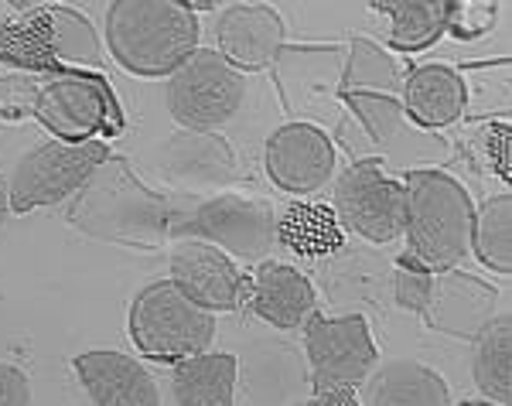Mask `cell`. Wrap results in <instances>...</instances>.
Masks as SVG:
<instances>
[{
	"mask_svg": "<svg viewBox=\"0 0 512 406\" xmlns=\"http://www.w3.org/2000/svg\"><path fill=\"white\" fill-rule=\"evenodd\" d=\"M492 18H495V4H475V0H458V4H451L448 28L458 38H475V35H482V31L492 28Z\"/></svg>",
	"mask_w": 512,
	"mask_h": 406,
	"instance_id": "cell-28",
	"label": "cell"
},
{
	"mask_svg": "<svg viewBox=\"0 0 512 406\" xmlns=\"http://www.w3.org/2000/svg\"><path fill=\"white\" fill-rule=\"evenodd\" d=\"M304 348H308L315 393L355 389L376 369V342L359 314L325 318L315 311L304 321Z\"/></svg>",
	"mask_w": 512,
	"mask_h": 406,
	"instance_id": "cell-9",
	"label": "cell"
},
{
	"mask_svg": "<svg viewBox=\"0 0 512 406\" xmlns=\"http://www.w3.org/2000/svg\"><path fill=\"white\" fill-rule=\"evenodd\" d=\"M277 239L297 256H308V260H321V256H332L342 250L345 229L338 226L335 212L328 205H287L284 215L277 222Z\"/></svg>",
	"mask_w": 512,
	"mask_h": 406,
	"instance_id": "cell-21",
	"label": "cell"
},
{
	"mask_svg": "<svg viewBox=\"0 0 512 406\" xmlns=\"http://www.w3.org/2000/svg\"><path fill=\"white\" fill-rule=\"evenodd\" d=\"M246 79L219 52L198 48L168 76V110L188 130H219L239 113Z\"/></svg>",
	"mask_w": 512,
	"mask_h": 406,
	"instance_id": "cell-6",
	"label": "cell"
},
{
	"mask_svg": "<svg viewBox=\"0 0 512 406\" xmlns=\"http://www.w3.org/2000/svg\"><path fill=\"white\" fill-rule=\"evenodd\" d=\"M349 99L352 113L362 120V127L369 130V137L376 140L383 151H393L396 154V144L407 140V123H403V106L396 103L393 96H376V93H345Z\"/></svg>",
	"mask_w": 512,
	"mask_h": 406,
	"instance_id": "cell-26",
	"label": "cell"
},
{
	"mask_svg": "<svg viewBox=\"0 0 512 406\" xmlns=\"http://www.w3.org/2000/svg\"><path fill=\"white\" fill-rule=\"evenodd\" d=\"M0 406H31L28 376L11 362H0Z\"/></svg>",
	"mask_w": 512,
	"mask_h": 406,
	"instance_id": "cell-29",
	"label": "cell"
},
{
	"mask_svg": "<svg viewBox=\"0 0 512 406\" xmlns=\"http://www.w3.org/2000/svg\"><path fill=\"white\" fill-rule=\"evenodd\" d=\"M495 311V290L478 284L472 277H461V273H448V277H434V294L427 304V318L434 328L451 331V335L472 338L482 335L492 321Z\"/></svg>",
	"mask_w": 512,
	"mask_h": 406,
	"instance_id": "cell-18",
	"label": "cell"
},
{
	"mask_svg": "<svg viewBox=\"0 0 512 406\" xmlns=\"http://www.w3.org/2000/svg\"><path fill=\"white\" fill-rule=\"evenodd\" d=\"M202 24L181 0H113L106 7L110 55L134 76H171L198 52Z\"/></svg>",
	"mask_w": 512,
	"mask_h": 406,
	"instance_id": "cell-1",
	"label": "cell"
},
{
	"mask_svg": "<svg viewBox=\"0 0 512 406\" xmlns=\"http://www.w3.org/2000/svg\"><path fill=\"white\" fill-rule=\"evenodd\" d=\"M76 376L96 406H161V389L137 359L123 352H82L76 355Z\"/></svg>",
	"mask_w": 512,
	"mask_h": 406,
	"instance_id": "cell-13",
	"label": "cell"
},
{
	"mask_svg": "<svg viewBox=\"0 0 512 406\" xmlns=\"http://www.w3.org/2000/svg\"><path fill=\"white\" fill-rule=\"evenodd\" d=\"M110 161V147L103 140H52L38 151L24 154L14 168L7 192H11V212H31L41 205H55L72 192H79L93 174Z\"/></svg>",
	"mask_w": 512,
	"mask_h": 406,
	"instance_id": "cell-7",
	"label": "cell"
},
{
	"mask_svg": "<svg viewBox=\"0 0 512 406\" xmlns=\"http://www.w3.org/2000/svg\"><path fill=\"white\" fill-rule=\"evenodd\" d=\"M400 86V69L390 55L379 45L366 38L352 41V58H349V72H345V93H366L376 89V96H393V89Z\"/></svg>",
	"mask_w": 512,
	"mask_h": 406,
	"instance_id": "cell-25",
	"label": "cell"
},
{
	"mask_svg": "<svg viewBox=\"0 0 512 406\" xmlns=\"http://www.w3.org/2000/svg\"><path fill=\"white\" fill-rule=\"evenodd\" d=\"M362 406H451L441 372L414 359H390L366 376Z\"/></svg>",
	"mask_w": 512,
	"mask_h": 406,
	"instance_id": "cell-16",
	"label": "cell"
},
{
	"mask_svg": "<svg viewBox=\"0 0 512 406\" xmlns=\"http://www.w3.org/2000/svg\"><path fill=\"white\" fill-rule=\"evenodd\" d=\"M407 192V222L414 263L424 270H451L472 250V195L444 171H410L403 181Z\"/></svg>",
	"mask_w": 512,
	"mask_h": 406,
	"instance_id": "cell-2",
	"label": "cell"
},
{
	"mask_svg": "<svg viewBox=\"0 0 512 406\" xmlns=\"http://www.w3.org/2000/svg\"><path fill=\"white\" fill-rule=\"evenodd\" d=\"M219 55L236 69H263L280 55L284 18L267 4H233L216 24Z\"/></svg>",
	"mask_w": 512,
	"mask_h": 406,
	"instance_id": "cell-14",
	"label": "cell"
},
{
	"mask_svg": "<svg viewBox=\"0 0 512 406\" xmlns=\"http://www.w3.org/2000/svg\"><path fill=\"white\" fill-rule=\"evenodd\" d=\"M7 212H11V192H7V181L0 178V226H4Z\"/></svg>",
	"mask_w": 512,
	"mask_h": 406,
	"instance_id": "cell-32",
	"label": "cell"
},
{
	"mask_svg": "<svg viewBox=\"0 0 512 406\" xmlns=\"http://www.w3.org/2000/svg\"><path fill=\"white\" fill-rule=\"evenodd\" d=\"M35 116L55 134V140H93V134H117L123 116L110 82L99 72H59L38 89Z\"/></svg>",
	"mask_w": 512,
	"mask_h": 406,
	"instance_id": "cell-8",
	"label": "cell"
},
{
	"mask_svg": "<svg viewBox=\"0 0 512 406\" xmlns=\"http://www.w3.org/2000/svg\"><path fill=\"white\" fill-rule=\"evenodd\" d=\"M472 376L485 400L509 406L512 400V325L506 314L489 321V328L478 335Z\"/></svg>",
	"mask_w": 512,
	"mask_h": 406,
	"instance_id": "cell-22",
	"label": "cell"
},
{
	"mask_svg": "<svg viewBox=\"0 0 512 406\" xmlns=\"http://www.w3.org/2000/svg\"><path fill=\"white\" fill-rule=\"evenodd\" d=\"M485 147H489V161H492L495 174L509 185L512 181V137H509L506 123H495L489 130V137H485Z\"/></svg>",
	"mask_w": 512,
	"mask_h": 406,
	"instance_id": "cell-30",
	"label": "cell"
},
{
	"mask_svg": "<svg viewBox=\"0 0 512 406\" xmlns=\"http://www.w3.org/2000/svg\"><path fill=\"white\" fill-rule=\"evenodd\" d=\"M168 168L185 181L229 178L233 174V154L216 137L185 134L168 144Z\"/></svg>",
	"mask_w": 512,
	"mask_h": 406,
	"instance_id": "cell-24",
	"label": "cell"
},
{
	"mask_svg": "<svg viewBox=\"0 0 512 406\" xmlns=\"http://www.w3.org/2000/svg\"><path fill=\"white\" fill-rule=\"evenodd\" d=\"M130 338L137 352L158 362H181L202 355L216 338V314L161 280L144 287L130 304Z\"/></svg>",
	"mask_w": 512,
	"mask_h": 406,
	"instance_id": "cell-4",
	"label": "cell"
},
{
	"mask_svg": "<svg viewBox=\"0 0 512 406\" xmlns=\"http://www.w3.org/2000/svg\"><path fill=\"white\" fill-rule=\"evenodd\" d=\"M403 113L417 127L437 130L458 120L468 106V86L448 65H424L403 82Z\"/></svg>",
	"mask_w": 512,
	"mask_h": 406,
	"instance_id": "cell-17",
	"label": "cell"
},
{
	"mask_svg": "<svg viewBox=\"0 0 512 406\" xmlns=\"http://www.w3.org/2000/svg\"><path fill=\"white\" fill-rule=\"evenodd\" d=\"M253 287H250V304L263 321H270L274 328H301L304 321L315 314L318 297L311 280L301 270L287 267V263H263L256 270Z\"/></svg>",
	"mask_w": 512,
	"mask_h": 406,
	"instance_id": "cell-15",
	"label": "cell"
},
{
	"mask_svg": "<svg viewBox=\"0 0 512 406\" xmlns=\"http://www.w3.org/2000/svg\"><path fill=\"white\" fill-rule=\"evenodd\" d=\"M472 246L489 270H512V195H495L475 212Z\"/></svg>",
	"mask_w": 512,
	"mask_h": 406,
	"instance_id": "cell-23",
	"label": "cell"
},
{
	"mask_svg": "<svg viewBox=\"0 0 512 406\" xmlns=\"http://www.w3.org/2000/svg\"><path fill=\"white\" fill-rule=\"evenodd\" d=\"M434 294V273L424 270L414 260L396 263V301L410 311H427Z\"/></svg>",
	"mask_w": 512,
	"mask_h": 406,
	"instance_id": "cell-27",
	"label": "cell"
},
{
	"mask_svg": "<svg viewBox=\"0 0 512 406\" xmlns=\"http://www.w3.org/2000/svg\"><path fill=\"white\" fill-rule=\"evenodd\" d=\"M171 284L205 311H236L250 301L253 280L226 253L198 239H185L171 253Z\"/></svg>",
	"mask_w": 512,
	"mask_h": 406,
	"instance_id": "cell-11",
	"label": "cell"
},
{
	"mask_svg": "<svg viewBox=\"0 0 512 406\" xmlns=\"http://www.w3.org/2000/svg\"><path fill=\"white\" fill-rule=\"evenodd\" d=\"M301 406H362V403H359V396H355V389H338V393H315Z\"/></svg>",
	"mask_w": 512,
	"mask_h": 406,
	"instance_id": "cell-31",
	"label": "cell"
},
{
	"mask_svg": "<svg viewBox=\"0 0 512 406\" xmlns=\"http://www.w3.org/2000/svg\"><path fill=\"white\" fill-rule=\"evenodd\" d=\"M458 406H499V403H489V400H465V403H458Z\"/></svg>",
	"mask_w": 512,
	"mask_h": 406,
	"instance_id": "cell-33",
	"label": "cell"
},
{
	"mask_svg": "<svg viewBox=\"0 0 512 406\" xmlns=\"http://www.w3.org/2000/svg\"><path fill=\"white\" fill-rule=\"evenodd\" d=\"M267 174L291 195L318 192L335 174L332 140L311 123H287L267 140Z\"/></svg>",
	"mask_w": 512,
	"mask_h": 406,
	"instance_id": "cell-12",
	"label": "cell"
},
{
	"mask_svg": "<svg viewBox=\"0 0 512 406\" xmlns=\"http://www.w3.org/2000/svg\"><path fill=\"white\" fill-rule=\"evenodd\" d=\"M373 11L390 18V48L396 52H424L448 31L451 0H386Z\"/></svg>",
	"mask_w": 512,
	"mask_h": 406,
	"instance_id": "cell-20",
	"label": "cell"
},
{
	"mask_svg": "<svg viewBox=\"0 0 512 406\" xmlns=\"http://www.w3.org/2000/svg\"><path fill=\"white\" fill-rule=\"evenodd\" d=\"M332 212L338 226L359 232L369 243H393L407 222V192L376 161H362L335 181Z\"/></svg>",
	"mask_w": 512,
	"mask_h": 406,
	"instance_id": "cell-10",
	"label": "cell"
},
{
	"mask_svg": "<svg viewBox=\"0 0 512 406\" xmlns=\"http://www.w3.org/2000/svg\"><path fill=\"white\" fill-rule=\"evenodd\" d=\"M236 359L226 352H202L175 362L171 393L178 406H233Z\"/></svg>",
	"mask_w": 512,
	"mask_h": 406,
	"instance_id": "cell-19",
	"label": "cell"
},
{
	"mask_svg": "<svg viewBox=\"0 0 512 406\" xmlns=\"http://www.w3.org/2000/svg\"><path fill=\"white\" fill-rule=\"evenodd\" d=\"M0 62L59 76L99 69L103 52L82 14L69 7H38L0 24Z\"/></svg>",
	"mask_w": 512,
	"mask_h": 406,
	"instance_id": "cell-3",
	"label": "cell"
},
{
	"mask_svg": "<svg viewBox=\"0 0 512 406\" xmlns=\"http://www.w3.org/2000/svg\"><path fill=\"white\" fill-rule=\"evenodd\" d=\"M164 229L171 236L209 239V246L236 260H263L277 239V222L267 205L229 192L181 205L168 215Z\"/></svg>",
	"mask_w": 512,
	"mask_h": 406,
	"instance_id": "cell-5",
	"label": "cell"
}]
</instances>
